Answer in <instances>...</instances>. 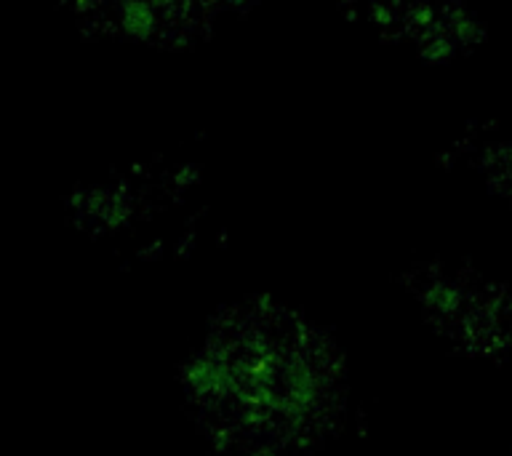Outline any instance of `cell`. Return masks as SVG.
<instances>
[{"label":"cell","instance_id":"obj_1","mask_svg":"<svg viewBox=\"0 0 512 456\" xmlns=\"http://www.w3.org/2000/svg\"><path fill=\"white\" fill-rule=\"evenodd\" d=\"M342 384L334 342L270 302L224 312L184 363L192 416L232 456H291L323 440Z\"/></svg>","mask_w":512,"mask_h":456},{"label":"cell","instance_id":"obj_2","mask_svg":"<svg viewBox=\"0 0 512 456\" xmlns=\"http://www.w3.org/2000/svg\"><path fill=\"white\" fill-rule=\"evenodd\" d=\"M422 304L432 323L467 347L512 352V294L467 272H427Z\"/></svg>","mask_w":512,"mask_h":456},{"label":"cell","instance_id":"obj_3","mask_svg":"<svg viewBox=\"0 0 512 456\" xmlns=\"http://www.w3.org/2000/svg\"><path fill=\"white\" fill-rule=\"evenodd\" d=\"M483 174L496 192L512 200V136L483 147Z\"/></svg>","mask_w":512,"mask_h":456}]
</instances>
